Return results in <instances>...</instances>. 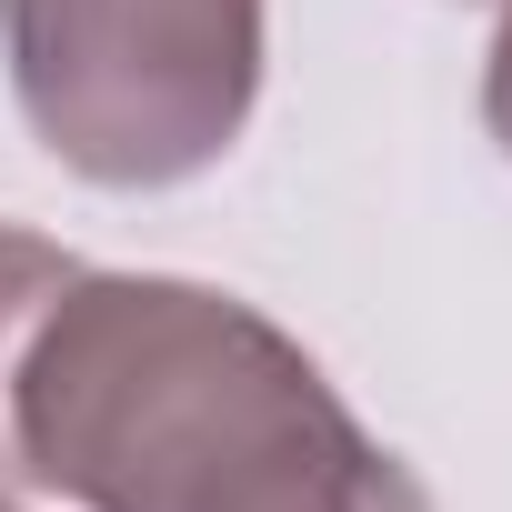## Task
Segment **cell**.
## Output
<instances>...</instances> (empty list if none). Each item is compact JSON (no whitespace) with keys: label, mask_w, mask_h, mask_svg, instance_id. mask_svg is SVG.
<instances>
[{"label":"cell","mask_w":512,"mask_h":512,"mask_svg":"<svg viewBox=\"0 0 512 512\" xmlns=\"http://www.w3.org/2000/svg\"><path fill=\"white\" fill-rule=\"evenodd\" d=\"M11 442L81 512H432L282 322L181 272H71L21 342Z\"/></svg>","instance_id":"6da1fadb"},{"label":"cell","mask_w":512,"mask_h":512,"mask_svg":"<svg viewBox=\"0 0 512 512\" xmlns=\"http://www.w3.org/2000/svg\"><path fill=\"white\" fill-rule=\"evenodd\" d=\"M11 91L101 191L211 171L262 101V0H0Z\"/></svg>","instance_id":"7a4b0ae2"},{"label":"cell","mask_w":512,"mask_h":512,"mask_svg":"<svg viewBox=\"0 0 512 512\" xmlns=\"http://www.w3.org/2000/svg\"><path fill=\"white\" fill-rule=\"evenodd\" d=\"M71 272H81V262H71L61 241L0 221V482H21V442H11V372H21V342H31V322L61 302Z\"/></svg>","instance_id":"3957f363"},{"label":"cell","mask_w":512,"mask_h":512,"mask_svg":"<svg viewBox=\"0 0 512 512\" xmlns=\"http://www.w3.org/2000/svg\"><path fill=\"white\" fill-rule=\"evenodd\" d=\"M482 121L512 151V0H502V31H492V61H482Z\"/></svg>","instance_id":"277c9868"},{"label":"cell","mask_w":512,"mask_h":512,"mask_svg":"<svg viewBox=\"0 0 512 512\" xmlns=\"http://www.w3.org/2000/svg\"><path fill=\"white\" fill-rule=\"evenodd\" d=\"M0 512H21V502H0Z\"/></svg>","instance_id":"5b68a950"}]
</instances>
